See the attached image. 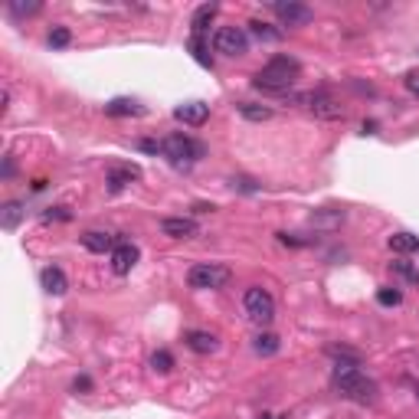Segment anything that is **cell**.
<instances>
[{"label":"cell","instance_id":"5b68a950","mask_svg":"<svg viewBox=\"0 0 419 419\" xmlns=\"http://www.w3.org/2000/svg\"><path fill=\"white\" fill-rule=\"evenodd\" d=\"M206 155V147L190 135H167L164 138V157L171 164H194Z\"/></svg>","mask_w":419,"mask_h":419},{"label":"cell","instance_id":"4fadbf2b","mask_svg":"<svg viewBox=\"0 0 419 419\" xmlns=\"http://www.w3.org/2000/svg\"><path fill=\"white\" fill-rule=\"evenodd\" d=\"M82 246H86L89 252H115V246H118V240H115L111 233H102V230H89V233H82Z\"/></svg>","mask_w":419,"mask_h":419},{"label":"cell","instance_id":"83f0119b","mask_svg":"<svg viewBox=\"0 0 419 419\" xmlns=\"http://www.w3.org/2000/svg\"><path fill=\"white\" fill-rule=\"evenodd\" d=\"M10 10H13V13H17V17H30V13H40V4H23V0H13V4H10Z\"/></svg>","mask_w":419,"mask_h":419},{"label":"cell","instance_id":"ba28073f","mask_svg":"<svg viewBox=\"0 0 419 419\" xmlns=\"http://www.w3.org/2000/svg\"><path fill=\"white\" fill-rule=\"evenodd\" d=\"M272 10L285 26H305L315 20V10L308 4H272Z\"/></svg>","mask_w":419,"mask_h":419},{"label":"cell","instance_id":"484cf974","mask_svg":"<svg viewBox=\"0 0 419 419\" xmlns=\"http://www.w3.org/2000/svg\"><path fill=\"white\" fill-rule=\"evenodd\" d=\"M43 220L46 223H66V220H72V213H69V206H50L43 213Z\"/></svg>","mask_w":419,"mask_h":419},{"label":"cell","instance_id":"9a60e30c","mask_svg":"<svg viewBox=\"0 0 419 419\" xmlns=\"http://www.w3.org/2000/svg\"><path fill=\"white\" fill-rule=\"evenodd\" d=\"M105 115H111V118H135V115H145V105H138L135 99H111L105 105Z\"/></svg>","mask_w":419,"mask_h":419},{"label":"cell","instance_id":"f546056e","mask_svg":"<svg viewBox=\"0 0 419 419\" xmlns=\"http://www.w3.org/2000/svg\"><path fill=\"white\" fill-rule=\"evenodd\" d=\"M403 82H406V89H410V92L419 99V72H406V79H403Z\"/></svg>","mask_w":419,"mask_h":419},{"label":"cell","instance_id":"9c48e42d","mask_svg":"<svg viewBox=\"0 0 419 419\" xmlns=\"http://www.w3.org/2000/svg\"><path fill=\"white\" fill-rule=\"evenodd\" d=\"M161 230H164V236H171V240H190V236L200 233V226H197V220H190V216H167V220H161Z\"/></svg>","mask_w":419,"mask_h":419},{"label":"cell","instance_id":"1f68e13d","mask_svg":"<svg viewBox=\"0 0 419 419\" xmlns=\"http://www.w3.org/2000/svg\"><path fill=\"white\" fill-rule=\"evenodd\" d=\"M259 419H282V416H269V413H262V416H259Z\"/></svg>","mask_w":419,"mask_h":419},{"label":"cell","instance_id":"4dcf8cb0","mask_svg":"<svg viewBox=\"0 0 419 419\" xmlns=\"http://www.w3.org/2000/svg\"><path fill=\"white\" fill-rule=\"evenodd\" d=\"M76 390H92V380H89V376H76Z\"/></svg>","mask_w":419,"mask_h":419},{"label":"cell","instance_id":"44dd1931","mask_svg":"<svg viewBox=\"0 0 419 419\" xmlns=\"http://www.w3.org/2000/svg\"><path fill=\"white\" fill-rule=\"evenodd\" d=\"M390 249H393V252H413V249H419V240L416 236H413V233H393V236H390Z\"/></svg>","mask_w":419,"mask_h":419},{"label":"cell","instance_id":"6da1fadb","mask_svg":"<svg viewBox=\"0 0 419 419\" xmlns=\"http://www.w3.org/2000/svg\"><path fill=\"white\" fill-rule=\"evenodd\" d=\"M298 72H301L298 60H291V56H275V60H269L256 76H252V86L262 89V92H289V89L295 86Z\"/></svg>","mask_w":419,"mask_h":419},{"label":"cell","instance_id":"2e32d148","mask_svg":"<svg viewBox=\"0 0 419 419\" xmlns=\"http://www.w3.org/2000/svg\"><path fill=\"white\" fill-rule=\"evenodd\" d=\"M40 282H43V289L50 291V295H66V289H69L66 275H62V269H56V265H46L43 272H40Z\"/></svg>","mask_w":419,"mask_h":419},{"label":"cell","instance_id":"3957f363","mask_svg":"<svg viewBox=\"0 0 419 419\" xmlns=\"http://www.w3.org/2000/svg\"><path fill=\"white\" fill-rule=\"evenodd\" d=\"M230 279H233L230 265H223V262H197V265H190V272H187V285L200 291L223 289Z\"/></svg>","mask_w":419,"mask_h":419},{"label":"cell","instance_id":"d6a6232c","mask_svg":"<svg viewBox=\"0 0 419 419\" xmlns=\"http://www.w3.org/2000/svg\"><path fill=\"white\" fill-rule=\"evenodd\" d=\"M416 396H419V393H416Z\"/></svg>","mask_w":419,"mask_h":419},{"label":"cell","instance_id":"8fae6325","mask_svg":"<svg viewBox=\"0 0 419 419\" xmlns=\"http://www.w3.org/2000/svg\"><path fill=\"white\" fill-rule=\"evenodd\" d=\"M174 118L184 121V125H203V121L210 118V105H206V102L177 105V108H174Z\"/></svg>","mask_w":419,"mask_h":419},{"label":"cell","instance_id":"8992f818","mask_svg":"<svg viewBox=\"0 0 419 419\" xmlns=\"http://www.w3.org/2000/svg\"><path fill=\"white\" fill-rule=\"evenodd\" d=\"M242 305H246V315L252 318L256 325H269V321L275 318V298L265 289H259V285L246 289V295H242Z\"/></svg>","mask_w":419,"mask_h":419},{"label":"cell","instance_id":"52a82bcc","mask_svg":"<svg viewBox=\"0 0 419 419\" xmlns=\"http://www.w3.org/2000/svg\"><path fill=\"white\" fill-rule=\"evenodd\" d=\"M213 50L223 56H246L249 52V33L242 26H220L213 36Z\"/></svg>","mask_w":419,"mask_h":419},{"label":"cell","instance_id":"cb8c5ba5","mask_svg":"<svg viewBox=\"0 0 419 419\" xmlns=\"http://www.w3.org/2000/svg\"><path fill=\"white\" fill-rule=\"evenodd\" d=\"M376 301L386 305V308H396V305L403 301V291L400 289H380V291H376Z\"/></svg>","mask_w":419,"mask_h":419},{"label":"cell","instance_id":"603a6c76","mask_svg":"<svg viewBox=\"0 0 419 419\" xmlns=\"http://www.w3.org/2000/svg\"><path fill=\"white\" fill-rule=\"evenodd\" d=\"M252 347H256V354H262V357H272V354L279 351V337H275V334H259Z\"/></svg>","mask_w":419,"mask_h":419},{"label":"cell","instance_id":"30bf717a","mask_svg":"<svg viewBox=\"0 0 419 419\" xmlns=\"http://www.w3.org/2000/svg\"><path fill=\"white\" fill-rule=\"evenodd\" d=\"M138 256H141V252H138L135 242H118L115 252H111V272H115V275H128L131 269H135Z\"/></svg>","mask_w":419,"mask_h":419},{"label":"cell","instance_id":"277c9868","mask_svg":"<svg viewBox=\"0 0 419 419\" xmlns=\"http://www.w3.org/2000/svg\"><path fill=\"white\" fill-rule=\"evenodd\" d=\"M291 102L301 105V108L311 111L315 118H325V121H337V118L347 115L344 105L337 102L334 95H328V92H298V95H291Z\"/></svg>","mask_w":419,"mask_h":419},{"label":"cell","instance_id":"d6986e66","mask_svg":"<svg viewBox=\"0 0 419 419\" xmlns=\"http://www.w3.org/2000/svg\"><path fill=\"white\" fill-rule=\"evenodd\" d=\"M23 203H17V200H10V203H4V210H0V226L4 230H17V223L23 220Z\"/></svg>","mask_w":419,"mask_h":419},{"label":"cell","instance_id":"ac0fdd59","mask_svg":"<svg viewBox=\"0 0 419 419\" xmlns=\"http://www.w3.org/2000/svg\"><path fill=\"white\" fill-rule=\"evenodd\" d=\"M216 4H203V7H197V13H194V20H190V30H194V36H203L206 33V26L213 23L216 17Z\"/></svg>","mask_w":419,"mask_h":419},{"label":"cell","instance_id":"5bb4252c","mask_svg":"<svg viewBox=\"0 0 419 419\" xmlns=\"http://www.w3.org/2000/svg\"><path fill=\"white\" fill-rule=\"evenodd\" d=\"M184 344H187L194 354H213L216 347H220L216 334H210V331H187L184 334Z\"/></svg>","mask_w":419,"mask_h":419},{"label":"cell","instance_id":"4316f807","mask_svg":"<svg viewBox=\"0 0 419 419\" xmlns=\"http://www.w3.org/2000/svg\"><path fill=\"white\" fill-rule=\"evenodd\" d=\"M151 367H155V370H161V374H167V370L174 367V357H171L167 351H157L155 357H151Z\"/></svg>","mask_w":419,"mask_h":419},{"label":"cell","instance_id":"7402d4cb","mask_svg":"<svg viewBox=\"0 0 419 419\" xmlns=\"http://www.w3.org/2000/svg\"><path fill=\"white\" fill-rule=\"evenodd\" d=\"M190 52H194V60H197L200 66L213 69V60H210V46L203 43V36H190Z\"/></svg>","mask_w":419,"mask_h":419},{"label":"cell","instance_id":"e0dca14e","mask_svg":"<svg viewBox=\"0 0 419 419\" xmlns=\"http://www.w3.org/2000/svg\"><path fill=\"white\" fill-rule=\"evenodd\" d=\"M249 33L256 36L259 43H279V40H282V30L272 23H265V20H249Z\"/></svg>","mask_w":419,"mask_h":419},{"label":"cell","instance_id":"d4e9b609","mask_svg":"<svg viewBox=\"0 0 419 419\" xmlns=\"http://www.w3.org/2000/svg\"><path fill=\"white\" fill-rule=\"evenodd\" d=\"M69 40H72V33H69L66 26H52V30H50V46H56V50L69 46Z\"/></svg>","mask_w":419,"mask_h":419},{"label":"cell","instance_id":"ffe728a7","mask_svg":"<svg viewBox=\"0 0 419 419\" xmlns=\"http://www.w3.org/2000/svg\"><path fill=\"white\" fill-rule=\"evenodd\" d=\"M240 115L249 121H269L275 115L269 105H256V102H240Z\"/></svg>","mask_w":419,"mask_h":419},{"label":"cell","instance_id":"7c38bea8","mask_svg":"<svg viewBox=\"0 0 419 419\" xmlns=\"http://www.w3.org/2000/svg\"><path fill=\"white\" fill-rule=\"evenodd\" d=\"M138 177H141V167H135V164L111 167V171H108V190H111V194H118V190H125L131 180H138Z\"/></svg>","mask_w":419,"mask_h":419},{"label":"cell","instance_id":"7a4b0ae2","mask_svg":"<svg viewBox=\"0 0 419 419\" xmlns=\"http://www.w3.org/2000/svg\"><path fill=\"white\" fill-rule=\"evenodd\" d=\"M334 384L344 396H351L357 403H374L376 400V384L360 370L357 360H341L334 367Z\"/></svg>","mask_w":419,"mask_h":419},{"label":"cell","instance_id":"f1b7e54d","mask_svg":"<svg viewBox=\"0 0 419 419\" xmlns=\"http://www.w3.org/2000/svg\"><path fill=\"white\" fill-rule=\"evenodd\" d=\"M141 151H147V155H164V141H155V138H145V141H141Z\"/></svg>","mask_w":419,"mask_h":419}]
</instances>
